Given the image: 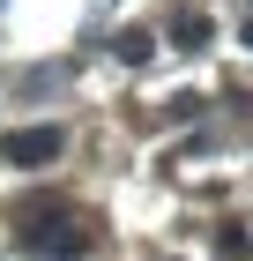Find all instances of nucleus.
Instances as JSON below:
<instances>
[{
  "instance_id": "7ed1b4c3",
  "label": "nucleus",
  "mask_w": 253,
  "mask_h": 261,
  "mask_svg": "<svg viewBox=\"0 0 253 261\" xmlns=\"http://www.w3.org/2000/svg\"><path fill=\"white\" fill-rule=\"evenodd\" d=\"M209 30H216L209 15H179V22H172V38H179V53H201V45H209Z\"/></svg>"
},
{
  "instance_id": "f257e3e1",
  "label": "nucleus",
  "mask_w": 253,
  "mask_h": 261,
  "mask_svg": "<svg viewBox=\"0 0 253 261\" xmlns=\"http://www.w3.org/2000/svg\"><path fill=\"white\" fill-rule=\"evenodd\" d=\"M60 149H67L60 127H15V135H0V164H15V172H45V164H60Z\"/></svg>"
},
{
  "instance_id": "f03ea898",
  "label": "nucleus",
  "mask_w": 253,
  "mask_h": 261,
  "mask_svg": "<svg viewBox=\"0 0 253 261\" xmlns=\"http://www.w3.org/2000/svg\"><path fill=\"white\" fill-rule=\"evenodd\" d=\"M30 246H38V254L75 261V254H90V231H75V224H67V231H30Z\"/></svg>"
},
{
  "instance_id": "39448f33",
  "label": "nucleus",
  "mask_w": 253,
  "mask_h": 261,
  "mask_svg": "<svg viewBox=\"0 0 253 261\" xmlns=\"http://www.w3.org/2000/svg\"><path fill=\"white\" fill-rule=\"evenodd\" d=\"M246 224H223V231H216V254H223V261H246Z\"/></svg>"
},
{
  "instance_id": "423d86ee",
  "label": "nucleus",
  "mask_w": 253,
  "mask_h": 261,
  "mask_svg": "<svg viewBox=\"0 0 253 261\" xmlns=\"http://www.w3.org/2000/svg\"><path fill=\"white\" fill-rule=\"evenodd\" d=\"M246 45H253V22H246Z\"/></svg>"
},
{
  "instance_id": "20e7f679",
  "label": "nucleus",
  "mask_w": 253,
  "mask_h": 261,
  "mask_svg": "<svg viewBox=\"0 0 253 261\" xmlns=\"http://www.w3.org/2000/svg\"><path fill=\"white\" fill-rule=\"evenodd\" d=\"M119 60H127V67H142V60H149V53H156V38H149V30H119Z\"/></svg>"
}]
</instances>
